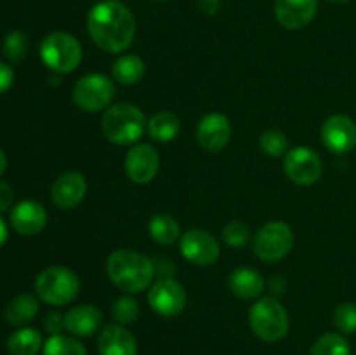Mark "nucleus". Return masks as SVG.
Returning <instances> with one entry per match:
<instances>
[{
  "label": "nucleus",
  "instance_id": "f257e3e1",
  "mask_svg": "<svg viewBox=\"0 0 356 355\" xmlns=\"http://www.w3.org/2000/svg\"><path fill=\"white\" fill-rule=\"evenodd\" d=\"M87 30L97 47L115 54L129 49L134 42L136 19L124 3L106 0L90 9Z\"/></svg>",
  "mask_w": 356,
  "mask_h": 355
},
{
  "label": "nucleus",
  "instance_id": "f03ea898",
  "mask_svg": "<svg viewBox=\"0 0 356 355\" xmlns=\"http://www.w3.org/2000/svg\"><path fill=\"white\" fill-rule=\"evenodd\" d=\"M106 274L118 289L134 294L145 291L152 284L155 277V265L145 254L120 249L108 258Z\"/></svg>",
  "mask_w": 356,
  "mask_h": 355
},
{
  "label": "nucleus",
  "instance_id": "7ed1b4c3",
  "mask_svg": "<svg viewBox=\"0 0 356 355\" xmlns=\"http://www.w3.org/2000/svg\"><path fill=\"white\" fill-rule=\"evenodd\" d=\"M145 127V115L131 103L113 104L103 115V132L115 145H132L141 138Z\"/></svg>",
  "mask_w": 356,
  "mask_h": 355
},
{
  "label": "nucleus",
  "instance_id": "20e7f679",
  "mask_svg": "<svg viewBox=\"0 0 356 355\" xmlns=\"http://www.w3.org/2000/svg\"><path fill=\"white\" fill-rule=\"evenodd\" d=\"M80 282L75 271L65 267H51L35 281V292L47 305L63 306L79 296Z\"/></svg>",
  "mask_w": 356,
  "mask_h": 355
},
{
  "label": "nucleus",
  "instance_id": "39448f33",
  "mask_svg": "<svg viewBox=\"0 0 356 355\" xmlns=\"http://www.w3.org/2000/svg\"><path fill=\"white\" fill-rule=\"evenodd\" d=\"M249 320L256 336L264 341H280L289 333L287 310L275 298H263L254 303Z\"/></svg>",
  "mask_w": 356,
  "mask_h": 355
},
{
  "label": "nucleus",
  "instance_id": "423d86ee",
  "mask_svg": "<svg viewBox=\"0 0 356 355\" xmlns=\"http://www.w3.org/2000/svg\"><path fill=\"white\" fill-rule=\"evenodd\" d=\"M40 58L52 72L70 73L82 61V47L73 35L54 31L42 42Z\"/></svg>",
  "mask_w": 356,
  "mask_h": 355
},
{
  "label": "nucleus",
  "instance_id": "0eeeda50",
  "mask_svg": "<svg viewBox=\"0 0 356 355\" xmlns=\"http://www.w3.org/2000/svg\"><path fill=\"white\" fill-rule=\"evenodd\" d=\"M294 247V232L284 221L266 223L254 239V251L263 261H278Z\"/></svg>",
  "mask_w": 356,
  "mask_h": 355
},
{
  "label": "nucleus",
  "instance_id": "6e6552de",
  "mask_svg": "<svg viewBox=\"0 0 356 355\" xmlns=\"http://www.w3.org/2000/svg\"><path fill=\"white\" fill-rule=\"evenodd\" d=\"M115 94V86L106 75L90 73L82 77L73 87V101L83 111H101L111 103Z\"/></svg>",
  "mask_w": 356,
  "mask_h": 355
},
{
  "label": "nucleus",
  "instance_id": "1a4fd4ad",
  "mask_svg": "<svg viewBox=\"0 0 356 355\" xmlns=\"http://www.w3.org/2000/svg\"><path fill=\"white\" fill-rule=\"evenodd\" d=\"M284 169L289 180L296 184L308 187L316 183L322 176V160L315 150L308 146H296L285 155Z\"/></svg>",
  "mask_w": 356,
  "mask_h": 355
},
{
  "label": "nucleus",
  "instance_id": "9d476101",
  "mask_svg": "<svg viewBox=\"0 0 356 355\" xmlns=\"http://www.w3.org/2000/svg\"><path fill=\"white\" fill-rule=\"evenodd\" d=\"M149 306L162 317H176L186 306V292L174 278L163 277L148 292Z\"/></svg>",
  "mask_w": 356,
  "mask_h": 355
},
{
  "label": "nucleus",
  "instance_id": "9b49d317",
  "mask_svg": "<svg viewBox=\"0 0 356 355\" xmlns=\"http://www.w3.org/2000/svg\"><path fill=\"white\" fill-rule=\"evenodd\" d=\"M179 247L188 261L200 267L214 265L219 258V244L214 237L204 230H188L181 235Z\"/></svg>",
  "mask_w": 356,
  "mask_h": 355
},
{
  "label": "nucleus",
  "instance_id": "f8f14e48",
  "mask_svg": "<svg viewBox=\"0 0 356 355\" xmlns=\"http://www.w3.org/2000/svg\"><path fill=\"white\" fill-rule=\"evenodd\" d=\"M160 157L156 150L149 145H136L125 155V174L132 183H149L159 173Z\"/></svg>",
  "mask_w": 356,
  "mask_h": 355
},
{
  "label": "nucleus",
  "instance_id": "ddd939ff",
  "mask_svg": "<svg viewBox=\"0 0 356 355\" xmlns=\"http://www.w3.org/2000/svg\"><path fill=\"white\" fill-rule=\"evenodd\" d=\"M322 141L334 153L351 152L356 146V124L346 115H332L322 125Z\"/></svg>",
  "mask_w": 356,
  "mask_h": 355
},
{
  "label": "nucleus",
  "instance_id": "4468645a",
  "mask_svg": "<svg viewBox=\"0 0 356 355\" xmlns=\"http://www.w3.org/2000/svg\"><path fill=\"white\" fill-rule=\"evenodd\" d=\"M232 138V124L222 113H209L197 127V141L207 152H219Z\"/></svg>",
  "mask_w": 356,
  "mask_h": 355
},
{
  "label": "nucleus",
  "instance_id": "2eb2a0df",
  "mask_svg": "<svg viewBox=\"0 0 356 355\" xmlns=\"http://www.w3.org/2000/svg\"><path fill=\"white\" fill-rule=\"evenodd\" d=\"M318 10V0H277L275 16L287 30H299L309 24Z\"/></svg>",
  "mask_w": 356,
  "mask_h": 355
},
{
  "label": "nucleus",
  "instance_id": "dca6fc26",
  "mask_svg": "<svg viewBox=\"0 0 356 355\" xmlns=\"http://www.w3.org/2000/svg\"><path fill=\"white\" fill-rule=\"evenodd\" d=\"M87 181L80 173H65L54 181L51 190L52 202L61 209H73L83 200Z\"/></svg>",
  "mask_w": 356,
  "mask_h": 355
},
{
  "label": "nucleus",
  "instance_id": "f3484780",
  "mask_svg": "<svg viewBox=\"0 0 356 355\" xmlns=\"http://www.w3.org/2000/svg\"><path fill=\"white\" fill-rule=\"evenodd\" d=\"M13 228L21 235H37L47 225V212L35 200H23L10 212Z\"/></svg>",
  "mask_w": 356,
  "mask_h": 355
},
{
  "label": "nucleus",
  "instance_id": "a211bd4d",
  "mask_svg": "<svg viewBox=\"0 0 356 355\" xmlns=\"http://www.w3.org/2000/svg\"><path fill=\"white\" fill-rule=\"evenodd\" d=\"M101 355H138V341L120 324L106 326L97 338Z\"/></svg>",
  "mask_w": 356,
  "mask_h": 355
},
{
  "label": "nucleus",
  "instance_id": "6ab92c4d",
  "mask_svg": "<svg viewBox=\"0 0 356 355\" xmlns=\"http://www.w3.org/2000/svg\"><path fill=\"white\" fill-rule=\"evenodd\" d=\"M103 324V313L90 305H79L68 310L65 315V326L75 336H92Z\"/></svg>",
  "mask_w": 356,
  "mask_h": 355
},
{
  "label": "nucleus",
  "instance_id": "aec40b11",
  "mask_svg": "<svg viewBox=\"0 0 356 355\" xmlns=\"http://www.w3.org/2000/svg\"><path fill=\"white\" fill-rule=\"evenodd\" d=\"M229 289L238 298L254 299L263 292L264 281L254 268H238L229 275Z\"/></svg>",
  "mask_w": 356,
  "mask_h": 355
},
{
  "label": "nucleus",
  "instance_id": "412c9836",
  "mask_svg": "<svg viewBox=\"0 0 356 355\" xmlns=\"http://www.w3.org/2000/svg\"><path fill=\"white\" fill-rule=\"evenodd\" d=\"M38 313V299L31 294H19L7 305L6 320L13 326H24Z\"/></svg>",
  "mask_w": 356,
  "mask_h": 355
},
{
  "label": "nucleus",
  "instance_id": "4be33fe9",
  "mask_svg": "<svg viewBox=\"0 0 356 355\" xmlns=\"http://www.w3.org/2000/svg\"><path fill=\"white\" fill-rule=\"evenodd\" d=\"M42 348V336L37 329L23 327L14 331L7 340V350L10 355H37Z\"/></svg>",
  "mask_w": 356,
  "mask_h": 355
},
{
  "label": "nucleus",
  "instance_id": "5701e85b",
  "mask_svg": "<svg viewBox=\"0 0 356 355\" xmlns=\"http://www.w3.org/2000/svg\"><path fill=\"white\" fill-rule=\"evenodd\" d=\"M181 131V122L172 111H160L148 122V134L160 143L172 141Z\"/></svg>",
  "mask_w": 356,
  "mask_h": 355
},
{
  "label": "nucleus",
  "instance_id": "b1692460",
  "mask_svg": "<svg viewBox=\"0 0 356 355\" xmlns=\"http://www.w3.org/2000/svg\"><path fill=\"white\" fill-rule=\"evenodd\" d=\"M148 233L155 242L162 246H170L179 239V223L170 214H156L149 219Z\"/></svg>",
  "mask_w": 356,
  "mask_h": 355
},
{
  "label": "nucleus",
  "instance_id": "393cba45",
  "mask_svg": "<svg viewBox=\"0 0 356 355\" xmlns=\"http://www.w3.org/2000/svg\"><path fill=\"white\" fill-rule=\"evenodd\" d=\"M145 61L134 54L122 56L113 65V79L124 86H134L145 75Z\"/></svg>",
  "mask_w": 356,
  "mask_h": 355
},
{
  "label": "nucleus",
  "instance_id": "a878e982",
  "mask_svg": "<svg viewBox=\"0 0 356 355\" xmlns=\"http://www.w3.org/2000/svg\"><path fill=\"white\" fill-rule=\"evenodd\" d=\"M309 355H351V347L344 336L329 333L315 341Z\"/></svg>",
  "mask_w": 356,
  "mask_h": 355
},
{
  "label": "nucleus",
  "instance_id": "bb28decb",
  "mask_svg": "<svg viewBox=\"0 0 356 355\" xmlns=\"http://www.w3.org/2000/svg\"><path fill=\"white\" fill-rule=\"evenodd\" d=\"M44 355H87L86 347L75 338L52 334L44 345Z\"/></svg>",
  "mask_w": 356,
  "mask_h": 355
},
{
  "label": "nucleus",
  "instance_id": "cd10ccee",
  "mask_svg": "<svg viewBox=\"0 0 356 355\" xmlns=\"http://www.w3.org/2000/svg\"><path fill=\"white\" fill-rule=\"evenodd\" d=\"M259 146L266 155L270 157H280L287 153L289 150V139L278 129H270V131L263 132L259 138Z\"/></svg>",
  "mask_w": 356,
  "mask_h": 355
},
{
  "label": "nucleus",
  "instance_id": "c85d7f7f",
  "mask_svg": "<svg viewBox=\"0 0 356 355\" xmlns=\"http://www.w3.org/2000/svg\"><path fill=\"white\" fill-rule=\"evenodd\" d=\"M28 40L26 35L19 30L10 31L3 40V54L10 63H19L26 56Z\"/></svg>",
  "mask_w": 356,
  "mask_h": 355
},
{
  "label": "nucleus",
  "instance_id": "c756f323",
  "mask_svg": "<svg viewBox=\"0 0 356 355\" xmlns=\"http://www.w3.org/2000/svg\"><path fill=\"white\" fill-rule=\"evenodd\" d=\"M111 315H113V319L117 320L120 326L134 322L139 315L138 301L132 298H129V296L118 298L117 301L113 303V306H111Z\"/></svg>",
  "mask_w": 356,
  "mask_h": 355
},
{
  "label": "nucleus",
  "instance_id": "7c9ffc66",
  "mask_svg": "<svg viewBox=\"0 0 356 355\" xmlns=\"http://www.w3.org/2000/svg\"><path fill=\"white\" fill-rule=\"evenodd\" d=\"M334 324L344 334L356 333V305L355 303H341L334 310Z\"/></svg>",
  "mask_w": 356,
  "mask_h": 355
},
{
  "label": "nucleus",
  "instance_id": "2f4dec72",
  "mask_svg": "<svg viewBox=\"0 0 356 355\" xmlns=\"http://www.w3.org/2000/svg\"><path fill=\"white\" fill-rule=\"evenodd\" d=\"M250 237V228L243 221H229L228 225L222 230V239L228 244L229 247H245V244L249 242Z\"/></svg>",
  "mask_w": 356,
  "mask_h": 355
},
{
  "label": "nucleus",
  "instance_id": "473e14b6",
  "mask_svg": "<svg viewBox=\"0 0 356 355\" xmlns=\"http://www.w3.org/2000/svg\"><path fill=\"white\" fill-rule=\"evenodd\" d=\"M44 326L51 334H61V331L66 329L65 315H61L59 312L47 313V317H45L44 320Z\"/></svg>",
  "mask_w": 356,
  "mask_h": 355
},
{
  "label": "nucleus",
  "instance_id": "72a5a7b5",
  "mask_svg": "<svg viewBox=\"0 0 356 355\" xmlns=\"http://www.w3.org/2000/svg\"><path fill=\"white\" fill-rule=\"evenodd\" d=\"M14 202V190L9 183L0 181V212L7 211Z\"/></svg>",
  "mask_w": 356,
  "mask_h": 355
},
{
  "label": "nucleus",
  "instance_id": "f704fd0d",
  "mask_svg": "<svg viewBox=\"0 0 356 355\" xmlns=\"http://www.w3.org/2000/svg\"><path fill=\"white\" fill-rule=\"evenodd\" d=\"M14 82V72L6 65V63H0V94H3L6 90L10 89Z\"/></svg>",
  "mask_w": 356,
  "mask_h": 355
},
{
  "label": "nucleus",
  "instance_id": "c9c22d12",
  "mask_svg": "<svg viewBox=\"0 0 356 355\" xmlns=\"http://www.w3.org/2000/svg\"><path fill=\"white\" fill-rule=\"evenodd\" d=\"M197 3L202 13L209 14V16H214L221 9V0H197Z\"/></svg>",
  "mask_w": 356,
  "mask_h": 355
},
{
  "label": "nucleus",
  "instance_id": "e433bc0d",
  "mask_svg": "<svg viewBox=\"0 0 356 355\" xmlns=\"http://www.w3.org/2000/svg\"><path fill=\"white\" fill-rule=\"evenodd\" d=\"M6 240H7V225L3 223V219L0 218V247L6 244Z\"/></svg>",
  "mask_w": 356,
  "mask_h": 355
},
{
  "label": "nucleus",
  "instance_id": "4c0bfd02",
  "mask_svg": "<svg viewBox=\"0 0 356 355\" xmlns=\"http://www.w3.org/2000/svg\"><path fill=\"white\" fill-rule=\"evenodd\" d=\"M6 167H7V157H6V153H3L2 150H0V176H2V174H3Z\"/></svg>",
  "mask_w": 356,
  "mask_h": 355
},
{
  "label": "nucleus",
  "instance_id": "58836bf2",
  "mask_svg": "<svg viewBox=\"0 0 356 355\" xmlns=\"http://www.w3.org/2000/svg\"><path fill=\"white\" fill-rule=\"evenodd\" d=\"M327 2H332V3H344V2H348V0H327Z\"/></svg>",
  "mask_w": 356,
  "mask_h": 355
}]
</instances>
